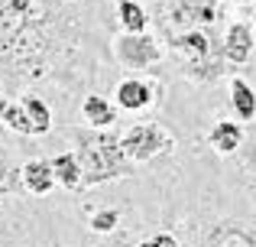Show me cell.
I'll list each match as a JSON object with an SVG mask.
<instances>
[{
    "mask_svg": "<svg viewBox=\"0 0 256 247\" xmlns=\"http://www.w3.org/2000/svg\"><path fill=\"white\" fill-rule=\"evenodd\" d=\"M78 163H82V185H100L110 179L133 176V163L124 156L120 140H114L110 133H82Z\"/></svg>",
    "mask_w": 256,
    "mask_h": 247,
    "instance_id": "1",
    "label": "cell"
},
{
    "mask_svg": "<svg viewBox=\"0 0 256 247\" xmlns=\"http://www.w3.org/2000/svg\"><path fill=\"white\" fill-rule=\"evenodd\" d=\"M172 49L178 52L185 75L194 82H214L224 72V49L204 30H188L172 36Z\"/></svg>",
    "mask_w": 256,
    "mask_h": 247,
    "instance_id": "2",
    "label": "cell"
},
{
    "mask_svg": "<svg viewBox=\"0 0 256 247\" xmlns=\"http://www.w3.org/2000/svg\"><path fill=\"white\" fill-rule=\"evenodd\" d=\"M218 20V0H166V17L162 26L169 36L211 26Z\"/></svg>",
    "mask_w": 256,
    "mask_h": 247,
    "instance_id": "3",
    "label": "cell"
},
{
    "mask_svg": "<svg viewBox=\"0 0 256 247\" xmlns=\"http://www.w3.org/2000/svg\"><path fill=\"white\" fill-rule=\"evenodd\" d=\"M175 140L162 130L159 124H140V127H130V130L120 137V150L130 163H150L152 156L159 153H169Z\"/></svg>",
    "mask_w": 256,
    "mask_h": 247,
    "instance_id": "4",
    "label": "cell"
},
{
    "mask_svg": "<svg viewBox=\"0 0 256 247\" xmlns=\"http://www.w3.org/2000/svg\"><path fill=\"white\" fill-rule=\"evenodd\" d=\"M114 56L124 69H146V65H156L162 59V49L146 33H124L114 39Z\"/></svg>",
    "mask_w": 256,
    "mask_h": 247,
    "instance_id": "5",
    "label": "cell"
},
{
    "mask_svg": "<svg viewBox=\"0 0 256 247\" xmlns=\"http://www.w3.org/2000/svg\"><path fill=\"white\" fill-rule=\"evenodd\" d=\"M159 85L152 82H140V78H126V82L117 85V104L124 111H143L156 101Z\"/></svg>",
    "mask_w": 256,
    "mask_h": 247,
    "instance_id": "6",
    "label": "cell"
},
{
    "mask_svg": "<svg viewBox=\"0 0 256 247\" xmlns=\"http://www.w3.org/2000/svg\"><path fill=\"white\" fill-rule=\"evenodd\" d=\"M220 49H224V59H227V62L244 65L246 59H250V52H253V30L246 23H230V30H227Z\"/></svg>",
    "mask_w": 256,
    "mask_h": 247,
    "instance_id": "7",
    "label": "cell"
},
{
    "mask_svg": "<svg viewBox=\"0 0 256 247\" xmlns=\"http://www.w3.org/2000/svg\"><path fill=\"white\" fill-rule=\"evenodd\" d=\"M20 172H23V185L32 192V195H46V192L56 185L52 163H46V159H32V163H26Z\"/></svg>",
    "mask_w": 256,
    "mask_h": 247,
    "instance_id": "8",
    "label": "cell"
},
{
    "mask_svg": "<svg viewBox=\"0 0 256 247\" xmlns=\"http://www.w3.org/2000/svg\"><path fill=\"white\" fill-rule=\"evenodd\" d=\"M82 114H84V121L91 127H98V130H104V127H110L114 121H117V108H114L107 98H100V95H88L84 98Z\"/></svg>",
    "mask_w": 256,
    "mask_h": 247,
    "instance_id": "9",
    "label": "cell"
},
{
    "mask_svg": "<svg viewBox=\"0 0 256 247\" xmlns=\"http://www.w3.org/2000/svg\"><path fill=\"white\" fill-rule=\"evenodd\" d=\"M52 172H56V182H62L68 192L82 189V163H78V153H58L52 159Z\"/></svg>",
    "mask_w": 256,
    "mask_h": 247,
    "instance_id": "10",
    "label": "cell"
},
{
    "mask_svg": "<svg viewBox=\"0 0 256 247\" xmlns=\"http://www.w3.org/2000/svg\"><path fill=\"white\" fill-rule=\"evenodd\" d=\"M230 101H234V111H237L240 121H253L256 117V95L244 78H234L230 82Z\"/></svg>",
    "mask_w": 256,
    "mask_h": 247,
    "instance_id": "11",
    "label": "cell"
},
{
    "mask_svg": "<svg viewBox=\"0 0 256 247\" xmlns=\"http://www.w3.org/2000/svg\"><path fill=\"white\" fill-rule=\"evenodd\" d=\"M240 137H244V133H240V127L234 121H218L211 127V146L218 153H234L240 146Z\"/></svg>",
    "mask_w": 256,
    "mask_h": 247,
    "instance_id": "12",
    "label": "cell"
},
{
    "mask_svg": "<svg viewBox=\"0 0 256 247\" xmlns=\"http://www.w3.org/2000/svg\"><path fill=\"white\" fill-rule=\"evenodd\" d=\"M23 111L30 114V124H32V133H49L52 130V114H49V108L42 104V98H36V95H23Z\"/></svg>",
    "mask_w": 256,
    "mask_h": 247,
    "instance_id": "13",
    "label": "cell"
},
{
    "mask_svg": "<svg viewBox=\"0 0 256 247\" xmlns=\"http://www.w3.org/2000/svg\"><path fill=\"white\" fill-rule=\"evenodd\" d=\"M117 17H120V23H124L126 33H146V23H150L146 10L136 4V0H120L117 4Z\"/></svg>",
    "mask_w": 256,
    "mask_h": 247,
    "instance_id": "14",
    "label": "cell"
},
{
    "mask_svg": "<svg viewBox=\"0 0 256 247\" xmlns=\"http://www.w3.org/2000/svg\"><path fill=\"white\" fill-rule=\"evenodd\" d=\"M10 130H16V133H23V137H30L32 133V124H30V114L23 111V104H6V111H4V117H0Z\"/></svg>",
    "mask_w": 256,
    "mask_h": 247,
    "instance_id": "15",
    "label": "cell"
},
{
    "mask_svg": "<svg viewBox=\"0 0 256 247\" xmlns=\"http://www.w3.org/2000/svg\"><path fill=\"white\" fill-rule=\"evenodd\" d=\"M211 247H256V244H253L250 234H244V231H237V228H227V231H218V234H214Z\"/></svg>",
    "mask_w": 256,
    "mask_h": 247,
    "instance_id": "16",
    "label": "cell"
},
{
    "mask_svg": "<svg viewBox=\"0 0 256 247\" xmlns=\"http://www.w3.org/2000/svg\"><path fill=\"white\" fill-rule=\"evenodd\" d=\"M20 189V176L10 166V156H0V192H16Z\"/></svg>",
    "mask_w": 256,
    "mask_h": 247,
    "instance_id": "17",
    "label": "cell"
},
{
    "mask_svg": "<svg viewBox=\"0 0 256 247\" xmlns=\"http://www.w3.org/2000/svg\"><path fill=\"white\" fill-rule=\"evenodd\" d=\"M117 221H120V215L114 208H107V211H98V215L91 218V228L98 231V234H104V231H114V228H117Z\"/></svg>",
    "mask_w": 256,
    "mask_h": 247,
    "instance_id": "18",
    "label": "cell"
},
{
    "mask_svg": "<svg viewBox=\"0 0 256 247\" xmlns=\"http://www.w3.org/2000/svg\"><path fill=\"white\" fill-rule=\"evenodd\" d=\"M140 247H178V241H175L172 234H156V237H150V241H143Z\"/></svg>",
    "mask_w": 256,
    "mask_h": 247,
    "instance_id": "19",
    "label": "cell"
},
{
    "mask_svg": "<svg viewBox=\"0 0 256 247\" xmlns=\"http://www.w3.org/2000/svg\"><path fill=\"white\" fill-rule=\"evenodd\" d=\"M4 111H6V98L0 95V117H4Z\"/></svg>",
    "mask_w": 256,
    "mask_h": 247,
    "instance_id": "20",
    "label": "cell"
},
{
    "mask_svg": "<svg viewBox=\"0 0 256 247\" xmlns=\"http://www.w3.org/2000/svg\"><path fill=\"white\" fill-rule=\"evenodd\" d=\"M230 4H253V0H230Z\"/></svg>",
    "mask_w": 256,
    "mask_h": 247,
    "instance_id": "21",
    "label": "cell"
}]
</instances>
